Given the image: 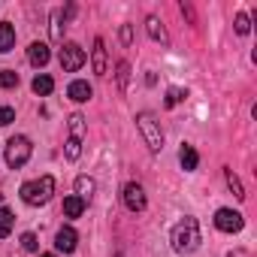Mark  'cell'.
<instances>
[{
	"mask_svg": "<svg viewBox=\"0 0 257 257\" xmlns=\"http://www.w3.org/2000/svg\"><path fill=\"white\" fill-rule=\"evenodd\" d=\"M170 242H173V248L179 251V254H191V251H197L200 248V224H197V218H182L176 227H173V233H170Z\"/></svg>",
	"mask_w": 257,
	"mask_h": 257,
	"instance_id": "1",
	"label": "cell"
},
{
	"mask_svg": "<svg viewBox=\"0 0 257 257\" xmlns=\"http://www.w3.org/2000/svg\"><path fill=\"white\" fill-rule=\"evenodd\" d=\"M55 194V179L52 176H40L34 182H25L22 185V200L28 206H46Z\"/></svg>",
	"mask_w": 257,
	"mask_h": 257,
	"instance_id": "2",
	"label": "cell"
},
{
	"mask_svg": "<svg viewBox=\"0 0 257 257\" xmlns=\"http://www.w3.org/2000/svg\"><path fill=\"white\" fill-rule=\"evenodd\" d=\"M137 127H140V134H143V140H146V146H149V152H161L164 149V131H161V124H158V118L152 115V112H140L137 115Z\"/></svg>",
	"mask_w": 257,
	"mask_h": 257,
	"instance_id": "3",
	"label": "cell"
},
{
	"mask_svg": "<svg viewBox=\"0 0 257 257\" xmlns=\"http://www.w3.org/2000/svg\"><path fill=\"white\" fill-rule=\"evenodd\" d=\"M31 161V140L28 137H13L10 143H7V164L13 167V170H19V167H25Z\"/></svg>",
	"mask_w": 257,
	"mask_h": 257,
	"instance_id": "4",
	"label": "cell"
},
{
	"mask_svg": "<svg viewBox=\"0 0 257 257\" xmlns=\"http://www.w3.org/2000/svg\"><path fill=\"white\" fill-rule=\"evenodd\" d=\"M85 61H88V55H85V49H82V46H76V43H64V49H61V67H64L67 73L82 70V67H85Z\"/></svg>",
	"mask_w": 257,
	"mask_h": 257,
	"instance_id": "5",
	"label": "cell"
},
{
	"mask_svg": "<svg viewBox=\"0 0 257 257\" xmlns=\"http://www.w3.org/2000/svg\"><path fill=\"white\" fill-rule=\"evenodd\" d=\"M215 227H218L221 233H239V230L245 227V218H242V212L218 209V212H215Z\"/></svg>",
	"mask_w": 257,
	"mask_h": 257,
	"instance_id": "6",
	"label": "cell"
},
{
	"mask_svg": "<svg viewBox=\"0 0 257 257\" xmlns=\"http://www.w3.org/2000/svg\"><path fill=\"white\" fill-rule=\"evenodd\" d=\"M124 206L131 212H143L146 209V191L140 182H127L124 185Z\"/></svg>",
	"mask_w": 257,
	"mask_h": 257,
	"instance_id": "7",
	"label": "cell"
},
{
	"mask_svg": "<svg viewBox=\"0 0 257 257\" xmlns=\"http://www.w3.org/2000/svg\"><path fill=\"white\" fill-rule=\"evenodd\" d=\"M76 242H79V236H76L73 227H61L58 236H55V245H58V251H64V254L76 251Z\"/></svg>",
	"mask_w": 257,
	"mask_h": 257,
	"instance_id": "8",
	"label": "cell"
},
{
	"mask_svg": "<svg viewBox=\"0 0 257 257\" xmlns=\"http://www.w3.org/2000/svg\"><path fill=\"white\" fill-rule=\"evenodd\" d=\"M146 31H149V37H152L155 43H161V46H167V43H170L167 28L161 25V19H158V16H149V19H146Z\"/></svg>",
	"mask_w": 257,
	"mask_h": 257,
	"instance_id": "9",
	"label": "cell"
},
{
	"mask_svg": "<svg viewBox=\"0 0 257 257\" xmlns=\"http://www.w3.org/2000/svg\"><path fill=\"white\" fill-rule=\"evenodd\" d=\"M49 46L46 43H31V49H28V61L34 64V67H46L49 64Z\"/></svg>",
	"mask_w": 257,
	"mask_h": 257,
	"instance_id": "10",
	"label": "cell"
},
{
	"mask_svg": "<svg viewBox=\"0 0 257 257\" xmlns=\"http://www.w3.org/2000/svg\"><path fill=\"white\" fill-rule=\"evenodd\" d=\"M91 64H94V73L97 76H106V43L97 37L94 40V55H91Z\"/></svg>",
	"mask_w": 257,
	"mask_h": 257,
	"instance_id": "11",
	"label": "cell"
},
{
	"mask_svg": "<svg viewBox=\"0 0 257 257\" xmlns=\"http://www.w3.org/2000/svg\"><path fill=\"white\" fill-rule=\"evenodd\" d=\"M179 164H182V170L194 173V170H197V164H200L197 149H194V146H182V149H179Z\"/></svg>",
	"mask_w": 257,
	"mask_h": 257,
	"instance_id": "12",
	"label": "cell"
},
{
	"mask_svg": "<svg viewBox=\"0 0 257 257\" xmlns=\"http://www.w3.org/2000/svg\"><path fill=\"white\" fill-rule=\"evenodd\" d=\"M67 94H70V97H73L76 103H88L94 91H91V85H88V82H82V79H76V82H73V85L67 88Z\"/></svg>",
	"mask_w": 257,
	"mask_h": 257,
	"instance_id": "13",
	"label": "cell"
},
{
	"mask_svg": "<svg viewBox=\"0 0 257 257\" xmlns=\"http://www.w3.org/2000/svg\"><path fill=\"white\" fill-rule=\"evenodd\" d=\"M13 46H16V28L10 22H4V25H0V55L13 52Z\"/></svg>",
	"mask_w": 257,
	"mask_h": 257,
	"instance_id": "14",
	"label": "cell"
},
{
	"mask_svg": "<svg viewBox=\"0 0 257 257\" xmlns=\"http://www.w3.org/2000/svg\"><path fill=\"white\" fill-rule=\"evenodd\" d=\"M94 188H97V185H94V179H88V176H79V179H76V197H79V200H85V203H88V200H91V194H94Z\"/></svg>",
	"mask_w": 257,
	"mask_h": 257,
	"instance_id": "15",
	"label": "cell"
},
{
	"mask_svg": "<svg viewBox=\"0 0 257 257\" xmlns=\"http://www.w3.org/2000/svg\"><path fill=\"white\" fill-rule=\"evenodd\" d=\"M34 94H40V97H49L52 94V88H55V82H52V76H46V73H40L37 79H34Z\"/></svg>",
	"mask_w": 257,
	"mask_h": 257,
	"instance_id": "16",
	"label": "cell"
},
{
	"mask_svg": "<svg viewBox=\"0 0 257 257\" xmlns=\"http://www.w3.org/2000/svg\"><path fill=\"white\" fill-rule=\"evenodd\" d=\"M64 212H67V218H79V215L85 212V200H79L76 194L67 197V200H64Z\"/></svg>",
	"mask_w": 257,
	"mask_h": 257,
	"instance_id": "17",
	"label": "cell"
},
{
	"mask_svg": "<svg viewBox=\"0 0 257 257\" xmlns=\"http://www.w3.org/2000/svg\"><path fill=\"white\" fill-rule=\"evenodd\" d=\"M13 224H16L13 212H10L7 206H0V236H10V233H13Z\"/></svg>",
	"mask_w": 257,
	"mask_h": 257,
	"instance_id": "18",
	"label": "cell"
},
{
	"mask_svg": "<svg viewBox=\"0 0 257 257\" xmlns=\"http://www.w3.org/2000/svg\"><path fill=\"white\" fill-rule=\"evenodd\" d=\"M70 137L73 140H82L85 137V118L76 112V115H70Z\"/></svg>",
	"mask_w": 257,
	"mask_h": 257,
	"instance_id": "19",
	"label": "cell"
},
{
	"mask_svg": "<svg viewBox=\"0 0 257 257\" xmlns=\"http://www.w3.org/2000/svg\"><path fill=\"white\" fill-rule=\"evenodd\" d=\"M224 176H227V185H230V191H233V194H236L239 200H245V188H242V182H239V176H236L233 170H227Z\"/></svg>",
	"mask_w": 257,
	"mask_h": 257,
	"instance_id": "20",
	"label": "cell"
},
{
	"mask_svg": "<svg viewBox=\"0 0 257 257\" xmlns=\"http://www.w3.org/2000/svg\"><path fill=\"white\" fill-rule=\"evenodd\" d=\"M64 155H67V161H76L79 155H82V140H67V149H64Z\"/></svg>",
	"mask_w": 257,
	"mask_h": 257,
	"instance_id": "21",
	"label": "cell"
},
{
	"mask_svg": "<svg viewBox=\"0 0 257 257\" xmlns=\"http://www.w3.org/2000/svg\"><path fill=\"white\" fill-rule=\"evenodd\" d=\"M185 97H188V91H182V88H170V91H167V106L173 109V106H179Z\"/></svg>",
	"mask_w": 257,
	"mask_h": 257,
	"instance_id": "22",
	"label": "cell"
},
{
	"mask_svg": "<svg viewBox=\"0 0 257 257\" xmlns=\"http://www.w3.org/2000/svg\"><path fill=\"white\" fill-rule=\"evenodd\" d=\"M19 85V73L16 70H4L0 73V88H16Z\"/></svg>",
	"mask_w": 257,
	"mask_h": 257,
	"instance_id": "23",
	"label": "cell"
},
{
	"mask_svg": "<svg viewBox=\"0 0 257 257\" xmlns=\"http://www.w3.org/2000/svg\"><path fill=\"white\" fill-rule=\"evenodd\" d=\"M16 121V109L13 106H0V127H7Z\"/></svg>",
	"mask_w": 257,
	"mask_h": 257,
	"instance_id": "24",
	"label": "cell"
},
{
	"mask_svg": "<svg viewBox=\"0 0 257 257\" xmlns=\"http://www.w3.org/2000/svg\"><path fill=\"white\" fill-rule=\"evenodd\" d=\"M52 37H55L58 43L64 40V34H61V10H55V13H52Z\"/></svg>",
	"mask_w": 257,
	"mask_h": 257,
	"instance_id": "25",
	"label": "cell"
},
{
	"mask_svg": "<svg viewBox=\"0 0 257 257\" xmlns=\"http://www.w3.org/2000/svg\"><path fill=\"white\" fill-rule=\"evenodd\" d=\"M248 31H251V22H248V16H245V13H239V16H236V34H242V37H245Z\"/></svg>",
	"mask_w": 257,
	"mask_h": 257,
	"instance_id": "26",
	"label": "cell"
},
{
	"mask_svg": "<svg viewBox=\"0 0 257 257\" xmlns=\"http://www.w3.org/2000/svg\"><path fill=\"white\" fill-rule=\"evenodd\" d=\"M127 73H131V64L121 61V64H118V85H121V91L127 88Z\"/></svg>",
	"mask_w": 257,
	"mask_h": 257,
	"instance_id": "27",
	"label": "cell"
},
{
	"mask_svg": "<svg viewBox=\"0 0 257 257\" xmlns=\"http://www.w3.org/2000/svg\"><path fill=\"white\" fill-rule=\"evenodd\" d=\"M22 248H25V251H37V248H40L37 236H34V233H25V236H22Z\"/></svg>",
	"mask_w": 257,
	"mask_h": 257,
	"instance_id": "28",
	"label": "cell"
},
{
	"mask_svg": "<svg viewBox=\"0 0 257 257\" xmlns=\"http://www.w3.org/2000/svg\"><path fill=\"white\" fill-rule=\"evenodd\" d=\"M121 40H124V46L134 40V31H131V25H124V28H121Z\"/></svg>",
	"mask_w": 257,
	"mask_h": 257,
	"instance_id": "29",
	"label": "cell"
},
{
	"mask_svg": "<svg viewBox=\"0 0 257 257\" xmlns=\"http://www.w3.org/2000/svg\"><path fill=\"white\" fill-rule=\"evenodd\" d=\"M40 257H55V254H40Z\"/></svg>",
	"mask_w": 257,
	"mask_h": 257,
	"instance_id": "30",
	"label": "cell"
},
{
	"mask_svg": "<svg viewBox=\"0 0 257 257\" xmlns=\"http://www.w3.org/2000/svg\"><path fill=\"white\" fill-rule=\"evenodd\" d=\"M115 257H124V254H115Z\"/></svg>",
	"mask_w": 257,
	"mask_h": 257,
	"instance_id": "31",
	"label": "cell"
}]
</instances>
